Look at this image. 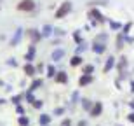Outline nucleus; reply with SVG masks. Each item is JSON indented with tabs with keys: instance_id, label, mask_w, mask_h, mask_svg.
<instances>
[{
	"instance_id": "ddd939ff",
	"label": "nucleus",
	"mask_w": 134,
	"mask_h": 126,
	"mask_svg": "<svg viewBox=\"0 0 134 126\" xmlns=\"http://www.w3.org/2000/svg\"><path fill=\"white\" fill-rule=\"evenodd\" d=\"M129 119H131V121L134 123V114H131V116H129Z\"/></svg>"
},
{
	"instance_id": "39448f33",
	"label": "nucleus",
	"mask_w": 134,
	"mask_h": 126,
	"mask_svg": "<svg viewBox=\"0 0 134 126\" xmlns=\"http://www.w3.org/2000/svg\"><path fill=\"white\" fill-rule=\"evenodd\" d=\"M94 51H96V53H103V51H104V46H103V44H98V42H96V44H94Z\"/></svg>"
},
{
	"instance_id": "20e7f679",
	"label": "nucleus",
	"mask_w": 134,
	"mask_h": 126,
	"mask_svg": "<svg viewBox=\"0 0 134 126\" xmlns=\"http://www.w3.org/2000/svg\"><path fill=\"white\" fill-rule=\"evenodd\" d=\"M56 81H58V82H66V74H65V72H59L58 77H56Z\"/></svg>"
},
{
	"instance_id": "f03ea898",
	"label": "nucleus",
	"mask_w": 134,
	"mask_h": 126,
	"mask_svg": "<svg viewBox=\"0 0 134 126\" xmlns=\"http://www.w3.org/2000/svg\"><path fill=\"white\" fill-rule=\"evenodd\" d=\"M70 9H71V4H70V2H65V4L61 5V9L56 12V18H63V16H66L68 12H70Z\"/></svg>"
},
{
	"instance_id": "9b49d317",
	"label": "nucleus",
	"mask_w": 134,
	"mask_h": 126,
	"mask_svg": "<svg viewBox=\"0 0 134 126\" xmlns=\"http://www.w3.org/2000/svg\"><path fill=\"white\" fill-rule=\"evenodd\" d=\"M25 70H26V74H30V75H33V67H30V65H26V68H25Z\"/></svg>"
},
{
	"instance_id": "f257e3e1",
	"label": "nucleus",
	"mask_w": 134,
	"mask_h": 126,
	"mask_svg": "<svg viewBox=\"0 0 134 126\" xmlns=\"http://www.w3.org/2000/svg\"><path fill=\"white\" fill-rule=\"evenodd\" d=\"M18 9H19V11H33L35 2L33 0H21V2L18 4Z\"/></svg>"
},
{
	"instance_id": "7ed1b4c3",
	"label": "nucleus",
	"mask_w": 134,
	"mask_h": 126,
	"mask_svg": "<svg viewBox=\"0 0 134 126\" xmlns=\"http://www.w3.org/2000/svg\"><path fill=\"white\" fill-rule=\"evenodd\" d=\"M101 110H103V107H101V103H96V107L91 110V114L92 116H98V114H101Z\"/></svg>"
},
{
	"instance_id": "0eeeda50",
	"label": "nucleus",
	"mask_w": 134,
	"mask_h": 126,
	"mask_svg": "<svg viewBox=\"0 0 134 126\" xmlns=\"http://www.w3.org/2000/svg\"><path fill=\"white\" fill-rule=\"evenodd\" d=\"M80 63H82V60H80L78 56H75V58H71V65H73V67H77V65H80Z\"/></svg>"
},
{
	"instance_id": "1a4fd4ad",
	"label": "nucleus",
	"mask_w": 134,
	"mask_h": 126,
	"mask_svg": "<svg viewBox=\"0 0 134 126\" xmlns=\"http://www.w3.org/2000/svg\"><path fill=\"white\" fill-rule=\"evenodd\" d=\"M49 123V116H42L40 117V124H47Z\"/></svg>"
},
{
	"instance_id": "f8f14e48",
	"label": "nucleus",
	"mask_w": 134,
	"mask_h": 126,
	"mask_svg": "<svg viewBox=\"0 0 134 126\" xmlns=\"http://www.w3.org/2000/svg\"><path fill=\"white\" fill-rule=\"evenodd\" d=\"M19 123H21L23 126H26V124H28V119H26V117H21V119H19Z\"/></svg>"
},
{
	"instance_id": "6e6552de",
	"label": "nucleus",
	"mask_w": 134,
	"mask_h": 126,
	"mask_svg": "<svg viewBox=\"0 0 134 126\" xmlns=\"http://www.w3.org/2000/svg\"><path fill=\"white\" fill-rule=\"evenodd\" d=\"M111 65H113V58H110V60H108V63H106V67H104V72H108V70L111 68Z\"/></svg>"
},
{
	"instance_id": "9d476101",
	"label": "nucleus",
	"mask_w": 134,
	"mask_h": 126,
	"mask_svg": "<svg viewBox=\"0 0 134 126\" xmlns=\"http://www.w3.org/2000/svg\"><path fill=\"white\" fill-rule=\"evenodd\" d=\"M61 56H63V51H56V53L52 54V58H54V60H58V58H61Z\"/></svg>"
},
{
	"instance_id": "423d86ee",
	"label": "nucleus",
	"mask_w": 134,
	"mask_h": 126,
	"mask_svg": "<svg viewBox=\"0 0 134 126\" xmlns=\"http://www.w3.org/2000/svg\"><path fill=\"white\" fill-rule=\"evenodd\" d=\"M87 82H91V77H89V75H84V77L80 79V86H85Z\"/></svg>"
}]
</instances>
